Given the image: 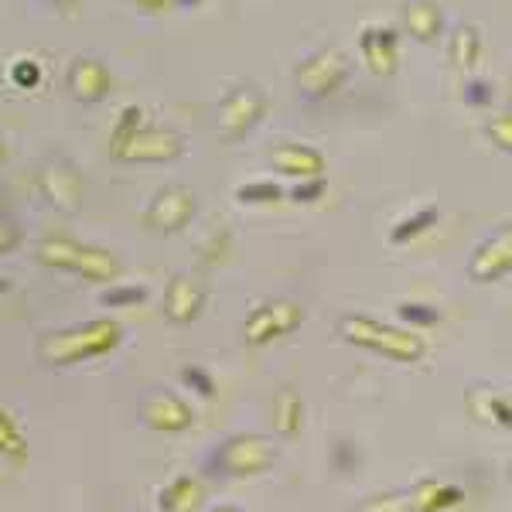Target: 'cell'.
<instances>
[{
  "instance_id": "obj_23",
  "label": "cell",
  "mask_w": 512,
  "mask_h": 512,
  "mask_svg": "<svg viewBox=\"0 0 512 512\" xmlns=\"http://www.w3.org/2000/svg\"><path fill=\"white\" fill-rule=\"evenodd\" d=\"M437 216H441V212H437L434 205H427V209L414 212L410 219H400V222H396V226L390 229V243H393V246H403V243H410V239L424 236L427 229L437 226Z\"/></svg>"
},
{
  "instance_id": "obj_3",
  "label": "cell",
  "mask_w": 512,
  "mask_h": 512,
  "mask_svg": "<svg viewBox=\"0 0 512 512\" xmlns=\"http://www.w3.org/2000/svg\"><path fill=\"white\" fill-rule=\"evenodd\" d=\"M277 448L270 444V437L263 434H236L229 441H222L212 458L205 461V472L216 478H250L260 475L274 465Z\"/></svg>"
},
{
  "instance_id": "obj_1",
  "label": "cell",
  "mask_w": 512,
  "mask_h": 512,
  "mask_svg": "<svg viewBox=\"0 0 512 512\" xmlns=\"http://www.w3.org/2000/svg\"><path fill=\"white\" fill-rule=\"evenodd\" d=\"M123 342V328L113 318H96L76 328H62L41 338V362L55 369H69L79 362L99 359V355H110Z\"/></svg>"
},
{
  "instance_id": "obj_10",
  "label": "cell",
  "mask_w": 512,
  "mask_h": 512,
  "mask_svg": "<svg viewBox=\"0 0 512 512\" xmlns=\"http://www.w3.org/2000/svg\"><path fill=\"white\" fill-rule=\"evenodd\" d=\"M359 55L373 76L390 79L396 72V65H400V35H396V28H376V24L362 28Z\"/></svg>"
},
{
  "instance_id": "obj_29",
  "label": "cell",
  "mask_w": 512,
  "mask_h": 512,
  "mask_svg": "<svg viewBox=\"0 0 512 512\" xmlns=\"http://www.w3.org/2000/svg\"><path fill=\"white\" fill-rule=\"evenodd\" d=\"M181 383H185L195 396H202V400H216V396H219L216 379H212L209 369H202V366H185V369H181Z\"/></svg>"
},
{
  "instance_id": "obj_24",
  "label": "cell",
  "mask_w": 512,
  "mask_h": 512,
  "mask_svg": "<svg viewBox=\"0 0 512 512\" xmlns=\"http://www.w3.org/2000/svg\"><path fill=\"white\" fill-rule=\"evenodd\" d=\"M229 253H233V233H229L226 226L212 229V233L205 236V243L198 246V260H202V267H222V263L229 260Z\"/></svg>"
},
{
  "instance_id": "obj_33",
  "label": "cell",
  "mask_w": 512,
  "mask_h": 512,
  "mask_svg": "<svg viewBox=\"0 0 512 512\" xmlns=\"http://www.w3.org/2000/svg\"><path fill=\"white\" fill-rule=\"evenodd\" d=\"M362 512H414V492L403 489V492L379 495L369 506H362Z\"/></svg>"
},
{
  "instance_id": "obj_27",
  "label": "cell",
  "mask_w": 512,
  "mask_h": 512,
  "mask_svg": "<svg viewBox=\"0 0 512 512\" xmlns=\"http://www.w3.org/2000/svg\"><path fill=\"white\" fill-rule=\"evenodd\" d=\"M236 202L239 205H277L284 202V188L277 181H246L236 188Z\"/></svg>"
},
{
  "instance_id": "obj_5",
  "label": "cell",
  "mask_w": 512,
  "mask_h": 512,
  "mask_svg": "<svg viewBox=\"0 0 512 512\" xmlns=\"http://www.w3.org/2000/svg\"><path fill=\"white\" fill-rule=\"evenodd\" d=\"M267 96L260 93L256 86H236L233 93L219 103L216 110V130L222 140H243L250 137L256 127L267 117Z\"/></svg>"
},
{
  "instance_id": "obj_31",
  "label": "cell",
  "mask_w": 512,
  "mask_h": 512,
  "mask_svg": "<svg viewBox=\"0 0 512 512\" xmlns=\"http://www.w3.org/2000/svg\"><path fill=\"white\" fill-rule=\"evenodd\" d=\"M396 315L407 321V325H417V328H431L441 321V311H437L434 304H420V301H403L400 308H396Z\"/></svg>"
},
{
  "instance_id": "obj_18",
  "label": "cell",
  "mask_w": 512,
  "mask_h": 512,
  "mask_svg": "<svg viewBox=\"0 0 512 512\" xmlns=\"http://www.w3.org/2000/svg\"><path fill=\"white\" fill-rule=\"evenodd\" d=\"M414 492V512H448L465 499V492L451 482H437V478H427V482L410 485Z\"/></svg>"
},
{
  "instance_id": "obj_15",
  "label": "cell",
  "mask_w": 512,
  "mask_h": 512,
  "mask_svg": "<svg viewBox=\"0 0 512 512\" xmlns=\"http://www.w3.org/2000/svg\"><path fill=\"white\" fill-rule=\"evenodd\" d=\"M69 93L86 106L103 103L110 96V72H106V65L96 55H79L69 65Z\"/></svg>"
},
{
  "instance_id": "obj_21",
  "label": "cell",
  "mask_w": 512,
  "mask_h": 512,
  "mask_svg": "<svg viewBox=\"0 0 512 512\" xmlns=\"http://www.w3.org/2000/svg\"><path fill=\"white\" fill-rule=\"evenodd\" d=\"M468 407L475 410L478 420L485 424H495V427H509L512 424V403L506 393H495L489 386H475L468 393Z\"/></svg>"
},
{
  "instance_id": "obj_34",
  "label": "cell",
  "mask_w": 512,
  "mask_h": 512,
  "mask_svg": "<svg viewBox=\"0 0 512 512\" xmlns=\"http://www.w3.org/2000/svg\"><path fill=\"white\" fill-rule=\"evenodd\" d=\"M485 134L495 147H499L502 154H512V113H499V117L489 120V127H485Z\"/></svg>"
},
{
  "instance_id": "obj_2",
  "label": "cell",
  "mask_w": 512,
  "mask_h": 512,
  "mask_svg": "<svg viewBox=\"0 0 512 512\" xmlns=\"http://www.w3.org/2000/svg\"><path fill=\"white\" fill-rule=\"evenodd\" d=\"M338 332H342L345 342L359 345V349H369V352H379L393 362H420L427 352L420 335L407 332V328L386 325V321H376L369 315H345Z\"/></svg>"
},
{
  "instance_id": "obj_8",
  "label": "cell",
  "mask_w": 512,
  "mask_h": 512,
  "mask_svg": "<svg viewBox=\"0 0 512 512\" xmlns=\"http://www.w3.org/2000/svg\"><path fill=\"white\" fill-rule=\"evenodd\" d=\"M188 144L185 137L175 130H161V127H140L127 144L120 147V154L113 161L120 164H171L178 158H185Z\"/></svg>"
},
{
  "instance_id": "obj_4",
  "label": "cell",
  "mask_w": 512,
  "mask_h": 512,
  "mask_svg": "<svg viewBox=\"0 0 512 512\" xmlns=\"http://www.w3.org/2000/svg\"><path fill=\"white\" fill-rule=\"evenodd\" d=\"M352 76V62L342 48H321V52L308 55L294 72V82H297V93L311 103H321V99L335 96L338 89L349 82Z\"/></svg>"
},
{
  "instance_id": "obj_42",
  "label": "cell",
  "mask_w": 512,
  "mask_h": 512,
  "mask_svg": "<svg viewBox=\"0 0 512 512\" xmlns=\"http://www.w3.org/2000/svg\"><path fill=\"white\" fill-rule=\"evenodd\" d=\"M216 512H239V509H216Z\"/></svg>"
},
{
  "instance_id": "obj_37",
  "label": "cell",
  "mask_w": 512,
  "mask_h": 512,
  "mask_svg": "<svg viewBox=\"0 0 512 512\" xmlns=\"http://www.w3.org/2000/svg\"><path fill=\"white\" fill-rule=\"evenodd\" d=\"M21 243H24V233H21V226H18V222H14V219H7V216H0V256L14 253Z\"/></svg>"
},
{
  "instance_id": "obj_38",
  "label": "cell",
  "mask_w": 512,
  "mask_h": 512,
  "mask_svg": "<svg viewBox=\"0 0 512 512\" xmlns=\"http://www.w3.org/2000/svg\"><path fill=\"white\" fill-rule=\"evenodd\" d=\"M171 0H137V7L140 11H147V14H154V11H164V7H168Z\"/></svg>"
},
{
  "instance_id": "obj_40",
  "label": "cell",
  "mask_w": 512,
  "mask_h": 512,
  "mask_svg": "<svg viewBox=\"0 0 512 512\" xmlns=\"http://www.w3.org/2000/svg\"><path fill=\"white\" fill-rule=\"evenodd\" d=\"M7 291H11V277H0V301L7 297Z\"/></svg>"
},
{
  "instance_id": "obj_9",
  "label": "cell",
  "mask_w": 512,
  "mask_h": 512,
  "mask_svg": "<svg viewBox=\"0 0 512 512\" xmlns=\"http://www.w3.org/2000/svg\"><path fill=\"white\" fill-rule=\"evenodd\" d=\"M140 424L161 434H181L192 427V407L168 390L147 393L144 400H140Z\"/></svg>"
},
{
  "instance_id": "obj_30",
  "label": "cell",
  "mask_w": 512,
  "mask_h": 512,
  "mask_svg": "<svg viewBox=\"0 0 512 512\" xmlns=\"http://www.w3.org/2000/svg\"><path fill=\"white\" fill-rule=\"evenodd\" d=\"M328 192V181L325 175H315V178H301L291 185V192H284V198H291L297 205H315L318 198H325Z\"/></svg>"
},
{
  "instance_id": "obj_39",
  "label": "cell",
  "mask_w": 512,
  "mask_h": 512,
  "mask_svg": "<svg viewBox=\"0 0 512 512\" xmlns=\"http://www.w3.org/2000/svg\"><path fill=\"white\" fill-rule=\"evenodd\" d=\"M175 7H185V11H192V7H202V0H171Z\"/></svg>"
},
{
  "instance_id": "obj_20",
  "label": "cell",
  "mask_w": 512,
  "mask_h": 512,
  "mask_svg": "<svg viewBox=\"0 0 512 512\" xmlns=\"http://www.w3.org/2000/svg\"><path fill=\"white\" fill-rule=\"evenodd\" d=\"M202 482H198L195 475H175L168 485L158 492V506L164 512H188V509H195L198 502H202Z\"/></svg>"
},
{
  "instance_id": "obj_28",
  "label": "cell",
  "mask_w": 512,
  "mask_h": 512,
  "mask_svg": "<svg viewBox=\"0 0 512 512\" xmlns=\"http://www.w3.org/2000/svg\"><path fill=\"white\" fill-rule=\"evenodd\" d=\"M147 297L151 294H147L144 284H117L99 294V304H106V308H134V304H144Z\"/></svg>"
},
{
  "instance_id": "obj_11",
  "label": "cell",
  "mask_w": 512,
  "mask_h": 512,
  "mask_svg": "<svg viewBox=\"0 0 512 512\" xmlns=\"http://www.w3.org/2000/svg\"><path fill=\"white\" fill-rule=\"evenodd\" d=\"M509 270H512V233L509 229H499V233L489 236L472 253L468 277L478 280V284H495V280L509 277Z\"/></svg>"
},
{
  "instance_id": "obj_25",
  "label": "cell",
  "mask_w": 512,
  "mask_h": 512,
  "mask_svg": "<svg viewBox=\"0 0 512 512\" xmlns=\"http://www.w3.org/2000/svg\"><path fill=\"white\" fill-rule=\"evenodd\" d=\"M0 454H7L14 461H28V437L21 434L18 420L4 407H0Z\"/></svg>"
},
{
  "instance_id": "obj_26",
  "label": "cell",
  "mask_w": 512,
  "mask_h": 512,
  "mask_svg": "<svg viewBox=\"0 0 512 512\" xmlns=\"http://www.w3.org/2000/svg\"><path fill=\"white\" fill-rule=\"evenodd\" d=\"M140 127H144V110H140V106H123L117 123H113V134H110V158H117L120 147L127 144Z\"/></svg>"
},
{
  "instance_id": "obj_36",
  "label": "cell",
  "mask_w": 512,
  "mask_h": 512,
  "mask_svg": "<svg viewBox=\"0 0 512 512\" xmlns=\"http://www.w3.org/2000/svg\"><path fill=\"white\" fill-rule=\"evenodd\" d=\"M332 465H335V472L338 475H349L355 472V465H359V454H355V444L352 441H335V448H332Z\"/></svg>"
},
{
  "instance_id": "obj_14",
  "label": "cell",
  "mask_w": 512,
  "mask_h": 512,
  "mask_svg": "<svg viewBox=\"0 0 512 512\" xmlns=\"http://www.w3.org/2000/svg\"><path fill=\"white\" fill-rule=\"evenodd\" d=\"M205 301H209V294H205V287L198 284V280L171 277L168 291H164V318H168L171 325H192V321L202 315Z\"/></svg>"
},
{
  "instance_id": "obj_43",
  "label": "cell",
  "mask_w": 512,
  "mask_h": 512,
  "mask_svg": "<svg viewBox=\"0 0 512 512\" xmlns=\"http://www.w3.org/2000/svg\"><path fill=\"white\" fill-rule=\"evenodd\" d=\"M0 161H4V144H0Z\"/></svg>"
},
{
  "instance_id": "obj_16",
  "label": "cell",
  "mask_w": 512,
  "mask_h": 512,
  "mask_svg": "<svg viewBox=\"0 0 512 512\" xmlns=\"http://www.w3.org/2000/svg\"><path fill=\"white\" fill-rule=\"evenodd\" d=\"M403 24H407L410 38L420 45H431L444 35V11L437 7V0H410L403 11Z\"/></svg>"
},
{
  "instance_id": "obj_13",
  "label": "cell",
  "mask_w": 512,
  "mask_h": 512,
  "mask_svg": "<svg viewBox=\"0 0 512 512\" xmlns=\"http://www.w3.org/2000/svg\"><path fill=\"white\" fill-rule=\"evenodd\" d=\"M41 192H45V198L59 212H76L82 202L79 171L65 158H55L52 164H45V171H41Z\"/></svg>"
},
{
  "instance_id": "obj_6",
  "label": "cell",
  "mask_w": 512,
  "mask_h": 512,
  "mask_svg": "<svg viewBox=\"0 0 512 512\" xmlns=\"http://www.w3.org/2000/svg\"><path fill=\"white\" fill-rule=\"evenodd\" d=\"M304 321V308L297 301H270L253 308L243 321V342L250 349H263V345L277 342V338H287L291 332H297Z\"/></svg>"
},
{
  "instance_id": "obj_41",
  "label": "cell",
  "mask_w": 512,
  "mask_h": 512,
  "mask_svg": "<svg viewBox=\"0 0 512 512\" xmlns=\"http://www.w3.org/2000/svg\"><path fill=\"white\" fill-rule=\"evenodd\" d=\"M59 4H65V7H69V4H76V0H59Z\"/></svg>"
},
{
  "instance_id": "obj_12",
  "label": "cell",
  "mask_w": 512,
  "mask_h": 512,
  "mask_svg": "<svg viewBox=\"0 0 512 512\" xmlns=\"http://www.w3.org/2000/svg\"><path fill=\"white\" fill-rule=\"evenodd\" d=\"M270 168L277 171V175L284 178H315L325 171V154L318 151V147L311 144H291V140H284V144H274L267 154Z\"/></svg>"
},
{
  "instance_id": "obj_32",
  "label": "cell",
  "mask_w": 512,
  "mask_h": 512,
  "mask_svg": "<svg viewBox=\"0 0 512 512\" xmlns=\"http://www.w3.org/2000/svg\"><path fill=\"white\" fill-rule=\"evenodd\" d=\"M461 99H465V106H472V110H489L495 89H492V82H485V79H468L465 86H461Z\"/></svg>"
},
{
  "instance_id": "obj_7",
  "label": "cell",
  "mask_w": 512,
  "mask_h": 512,
  "mask_svg": "<svg viewBox=\"0 0 512 512\" xmlns=\"http://www.w3.org/2000/svg\"><path fill=\"white\" fill-rule=\"evenodd\" d=\"M195 192L188 185H164L158 195L147 202L144 209V226L151 233H161V236H175L181 229L192 226L195 219Z\"/></svg>"
},
{
  "instance_id": "obj_17",
  "label": "cell",
  "mask_w": 512,
  "mask_h": 512,
  "mask_svg": "<svg viewBox=\"0 0 512 512\" xmlns=\"http://www.w3.org/2000/svg\"><path fill=\"white\" fill-rule=\"evenodd\" d=\"M72 274H79L82 280H89V284H113V280L120 277V260L110 250H99V246L82 243Z\"/></svg>"
},
{
  "instance_id": "obj_19",
  "label": "cell",
  "mask_w": 512,
  "mask_h": 512,
  "mask_svg": "<svg viewBox=\"0 0 512 512\" xmlns=\"http://www.w3.org/2000/svg\"><path fill=\"white\" fill-rule=\"evenodd\" d=\"M304 427V400L294 386H280L274 396V431L280 437H297Z\"/></svg>"
},
{
  "instance_id": "obj_22",
  "label": "cell",
  "mask_w": 512,
  "mask_h": 512,
  "mask_svg": "<svg viewBox=\"0 0 512 512\" xmlns=\"http://www.w3.org/2000/svg\"><path fill=\"white\" fill-rule=\"evenodd\" d=\"M448 55L454 69H475L482 59V31L475 24H458L448 38Z\"/></svg>"
},
{
  "instance_id": "obj_35",
  "label": "cell",
  "mask_w": 512,
  "mask_h": 512,
  "mask_svg": "<svg viewBox=\"0 0 512 512\" xmlns=\"http://www.w3.org/2000/svg\"><path fill=\"white\" fill-rule=\"evenodd\" d=\"M11 82L18 89H35L41 82V65L31 59H18L11 65Z\"/></svg>"
}]
</instances>
